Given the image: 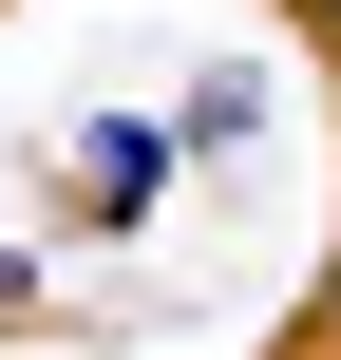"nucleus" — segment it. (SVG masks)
<instances>
[{
  "label": "nucleus",
  "instance_id": "f257e3e1",
  "mask_svg": "<svg viewBox=\"0 0 341 360\" xmlns=\"http://www.w3.org/2000/svg\"><path fill=\"white\" fill-rule=\"evenodd\" d=\"M152 190H171V133L152 114H95L76 133V228H152Z\"/></svg>",
  "mask_w": 341,
  "mask_h": 360
},
{
  "label": "nucleus",
  "instance_id": "f03ea898",
  "mask_svg": "<svg viewBox=\"0 0 341 360\" xmlns=\"http://www.w3.org/2000/svg\"><path fill=\"white\" fill-rule=\"evenodd\" d=\"M304 19H323V38H341V0H304Z\"/></svg>",
  "mask_w": 341,
  "mask_h": 360
}]
</instances>
